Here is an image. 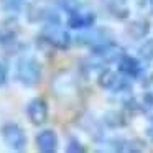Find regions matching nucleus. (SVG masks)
<instances>
[{
	"instance_id": "8",
	"label": "nucleus",
	"mask_w": 153,
	"mask_h": 153,
	"mask_svg": "<svg viewBox=\"0 0 153 153\" xmlns=\"http://www.w3.org/2000/svg\"><path fill=\"white\" fill-rule=\"evenodd\" d=\"M119 73L125 77H132V79H137L140 77V74L143 73V66L137 58L130 56V54H122L119 58Z\"/></svg>"
},
{
	"instance_id": "17",
	"label": "nucleus",
	"mask_w": 153,
	"mask_h": 153,
	"mask_svg": "<svg viewBox=\"0 0 153 153\" xmlns=\"http://www.w3.org/2000/svg\"><path fill=\"white\" fill-rule=\"evenodd\" d=\"M146 135H148V138H150V140H152V142H153V125L146 128Z\"/></svg>"
},
{
	"instance_id": "12",
	"label": "nucleus",
	"mask_w": 153,
	"mask_h": 153,
	"mask_svg": "<svg viewBox=\"0 0 153 153\" xmlns=\"http://www.w3.org/2000/svg\"><path fill=\"white\" fill-rule=\"evenodd\" d=\"M104 122H105L107 125H110V127L125 125V120H123L122 114H119V112H107L105 115H104Z\"/></svg>"
},
{
	"instance_id": "1",
	"label": "nucleus",
	"mask_w": 153,
	"mask_h": 153,
	"mask_svg": "<svg viewBox=\"0 0 153 153\" xmlns=\"http://www.w3.org/2000/svg\"><path fill=\"white\" fill-rule=\"evenodd\" d=\"M27 18L30 23H59L58 8L51 0H33L27 7Z\"/></svg>"
},
{
	"instance_id": "4",
	"label": "nucleus",
	"mask_w": 153,
	"mask_h": 153,
	"mask_svg": "<svg viewBox=\"0 0 153 153\" xmlns=\"http://www.w3.org/2000/svg\"><path fill=\"white\" fill-rule=\"evenodd\" d=\"M2 138H4L5 145L8 148L15 150V152H22L27 146V135H25L23 128L15 122H7L2 127Z\"/></svg>"
},
{
	"instance_id": "6",
	"label": "nucleus",
	"mask_w": 153,
	"mask_h": 153,
	"mask_svg": "<svg viewBox=\"0 0 153 153\" xmlns=\"http://www.w3.org/2000/svg\"><path fill=\"white\" fill-rule=\"evenodd\" d=\"M77 45H84V46H91V50L94 48H99V46H104V45L110 43V33L105 31L104 28H96V30H91V31H86L82 35H77L76 38Z\"/></svg>"
},
{
	"instance_id": "7",
	"label": "nucleus",
	"mask_w": 153,
	"mask_h": 153,
	"mask_svg": "<svg viewBox=\"0 0 153 153\" xmlns=\"http://www.w3.org/2000/svg\"><path fill=\"white\" fill-rule=\"evenodd\" d=\"M27 114H28V119L33 125L40 127L43 125L45 122L48 120V105L43 99L40 97H35V99L30 100L27 107Z\"/></svg>"
},
{
	"instance_id": "11",
	"label": "nucleus",
	"mask_w": 153,
	"mask_h": 153,
	"mask_svg": "<svg viewBox=\"0 0 153 153\" xmlns=\"http://www.w3.org/2000/svg\"><path fill=\"white\" fill-rule=\"evenodd\" d=\"M0 5L8 13H17V12H20L23 8L25 0H0Z\"/></svg>"
},
{
	"instance_id": "14",
	"label": "nucleus",
	"mask_w": 153,
	"mask_h": 153,
	"mask_svg": "<svg viewBox=\"0 0 153 153\" xmlns=\"http://www.w3.org/2000/svg\"><path fill=\"white\" fill-rule=\"evenodd\" d=\"M140 54H142L145 59H152L153 58V40H148L142 48H140Z\"/></svg>"
},
{
	"instance_id": "18",
	"label": "nucleus",
	"mask_w": 153,
	"mask_h": 153,
	"mask_svg": "<svg viewBox=\"0 0 153 153\" xmlns=\"http://www.w3.org/2000/svg\"><path fill=\"white\" fill-rule=\"evenodd\" d=\"M0 38H2V33H0Z\"/></svg>"
},
{
	"instance_id": "16",
	"label": "nucleus",
	"mask_w": 153,
	"mask_h": 153,
	"mask_svg": "<svg viewBox=\"0 0 153 153\" xmlns=\"http://www.w3.org/2000/svg\"><path fill=\"white\" fill-rule=\"evenodd\" d=\"M7 82V68L0 63V87Z\"/></svg>"
},
{
	"instance_id": "9",
	"label": "nucleus",
	"mask_w": 153,
	"mask_h": 153,
	"mask_svg": "<svg viewBox=\"0 0 153 153\" xmlns=\"http://www.w3.org/2000/svg\"><path fill=\"white\" fill-rule=\"evenodd\" d=\"M96 23V15L89 10H82V7L79 10L69 13L68 17V25L73 30H82V28H91Z\"/></svg>"
},
{
	"instance_id": "2",
	"label": "nucleus",
	"mask_w": 153,
	"mask_h": 153,
	"mask_svg": "<svg viewBox=\"0 0 153 153\" xmlns=\"http://www.w3.org/2000/svg\"><path fill=\"white\" fill-rule=\"evenodd\" d=\"M17 79L25 87H33L41 79V64L33 56H22L17 63Z\"/></svg>"
},
{
	"instance_id": "10",
	"label": "nucleus",
	"mask_w": 153,
	"mask_h": 153,
	"mask_svg": "<svg viewBox=\"0 0 153 153\" xmlns=\"http://www.w3.org/2000/svg\"><path fill=\"white\" fill-rule=\"evenodd\" d=\"M35 140H36V148L43 153H53L58 148V135L53 130H41Z\"/></svg>"
},
{
	"instance_id": "15",
	"label": "nucleus",
	"mask_w": 153,
	"mask_h": 153,
	"mask_svg": "<svg viewBox=\"0 0 153 153\" xmlns=\"http://www.w3.org/2000/svg\"><path fill=\"white\" fill-rule=\"evenodd\" d=\"M66 152H86V148L79 143V140L71 138L69 143H68V146H66Z\"/></svg>"
},
{
	"instance_id": "13",
	"label": "nucleus",
	"mask_w": 153,
	"mask_h": 153,
	"mask_svg": "<svg viewBox=\"0 0 153 153\" xmlns=\"http://www.w3.org/2000/svg\"><path fill=\"white\" fill-rule=\"evenodd\" d=\"M58 4H59V7L63 8L64 12H68V13H73V12L79 10V8L82 7L79 0H58Z\"/></svg>"
},
{
	"instance_id": "5",
	"label": "nucleus",
	"mask_w": 153,
	"mask_h": 153,
	"mask_svg": "<svg viewBox=\"0 0 153 153\" xmlns=\"http://www.w3.org/2000/svg\"><path fill=\"white\" fill-rule=\"evenodd\" d=\"M97 82L102 89L114 91V92H123L125 89H128V82L112 69H104L97 77Z\"/></svg>"
},
{
	"instance_id": "3",
	"label": "nucleus",
	"mask_w": 153,
	"mask_h": 153,
	"mask_svg": "<svg viewBox=\"0 0 153 153\" xmlns=\"http://www.w3.org/2000/svg\"><path fill=\"white\" fill-rule=\"evenodd\" d=\"M40 40L56 50H68L71 46V36L59 23H46L40 33Z\"/></svg>"
}]
</instances>
